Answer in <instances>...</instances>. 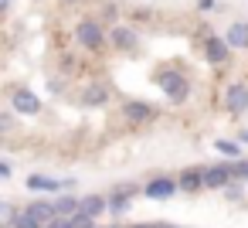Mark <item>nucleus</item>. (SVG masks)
I'll list each match as a JSON object with an SVG mask.
<instances>
[{"mask_svg": "<svg viewBox=\"0 0 248 228\" xmlns=\"http://www.w3.org/2000/svg\"><path fill=\"white\" fill-rule=\"evenodd\" d=\"M231 174H234V177H248V160H238V163L231 167Z\"/></svg>", "mask_w": 248, "mask_h": 228, "instance_id": "obj_18", "label": "nucleus"}, {"mask_svg": "<svg viewBox=\"0 0 248 228\" xmlns=\"http://www.w3.org/2000/svg\"><path fill=\"white\" fill-rule=\"evenodd\" d=\"M177 184H180V191H197V187H204V170L201 167H187Z\"/></svg>", "mask_w": 248, "mask_h": 228, "instance_id": "obj_10", "label": "nucleus"}, {"mask_svg": "<svg viewBox=\"0 0 248 228\" xmlns=\"http://www.w3.org/2000/svg\"><path fill=\"white\" fill-rule=\"evenodd\" d=\"M55 204V214L58 218H75L78 211H82V197H72V194H65V197H58V201H51Z\"/></svg>", "mask_w": 248, "mask_h": 228, "instance_id": "obj_9", "label": "nucleus"}, {"mask_svg": "<svg viewBox=\"0 0 248 228\" xmlns=\"http://www.w3.org/2000/svg\"><path fill=\"white\" fill-rule=\"evenodd\" d=\"M4 4H11V0H4Z\"/></svg>", "mask_w": 248, "mask_h": 228, "instance_id": "obj_27", "label": "nucleus"}, {"mask_svg": "<svg viewBox=\"0 0 248 228\" xmlns=\"http://www.w3.org/2000/svg\"><path fill=\"white\" fill-rule=\"evenodd\" d=\"M228 48H231V45H228L224 38H207V41H204V55H207L211 65H224V62H228Z\"/></svg>", "mask_w": 248, "mask_h": 228, "instance_id": "obj_5", "label": "nucleus"}, {"mask_svg": "<svg viewBox=\"0 0 248 228\" xmlns=\"http://www.w3.org/2000/svg\"><path fill=\"white\" fill-rule=\"evenodd\" d=\"M224 106H228L231 113H245V109H248V85H231V89L224 92Z\"/></svg>", "mask_w": 248, "mask_h": 228, "instance_id": "obj_6", "label": "nucleus"}, {"mask_svg": "<svg viewBox=\"0 0 248 228\" xmlns=\"http://www.w3.org/2000/svg\"><path fill=\"white\" fill-rule=\"evenodd\" d=\"M28 187L31 191H62V187H72V180H55V177H28Z\"/></svg>", "mask_w": 248, "mask_h": 228, "instance_id": "obj_11", "label": "nucleus"}, {"mask_svg": "<svg viewBox=\"0 0 248 228\" xmlns=\"http://www.w3.org/2000/svg\"><path fill=\"white\" fill-rule=\"evenodd\" d=\"M231 167H207L204 170V187H231Z\"/></svg>", "mask_w": 248, "mask_h": 228, "instance_id": "obj_7", "label": "nucleus"}, {"mask_svg": "<svg viewBox=\"0 0 248 228\" xmlns=\"http://www.w3.org/2000/svg\"><path fill=\"white\" fill-rule=\"evenodd\" d=\"M75 38H78V45H82V48H92V51L106 45V31H102L95 21H82V24L75 28Z\"/></svg>", "mask_w": 248, "mask_h": 228, "instance_id": "obj_2", "label": "nucleus"}, {"mask_svg": "<svg viewBox=\"0 0 248 228\" xmlns=\"http://www.w3.org/2000/svg\"><path fill=\"white\" fill-rule=\"evenodd\" d=\"M133 228H160V225H133Z\"/></svg>", "mask_w": 248, "mask_h": 228, "instance_id": "obj_23", "label": "nucleus"}, {"mask_svg": "<svg viewBox=\"0 0 248 228\" xmlns=\"http://www.w3.org/2000/svg\"><path fill=\"white\" fill-rule=\"evenodd\" d=\"M238 136H241V143H248V130H241V133H238Z\"/></svg>", "mask_w": 248, "mask_h": 228, "instance_id": "obj_22", "label": "nucleus"}, {"mask_svg": "<svg viewBox=\"0 0 248 228\" xmlns=\"http://www.w3.org/2000/svg\"><path fill=\"white\" fill-rule=\"evenodd\" d=\"M177 187H180V184L170 180V177H153V180L146 184V197H153V201H167V197H173Z\"/></svg>", "mask_w": 248, "mask_h": 228, "instance_id": "obj_4", "label": "nucleus"}, {"mask_svg": "<svg viewBox=\"0 0 248 228\" xmlns=\"http://www.w3.org/2000/svg\"><path fill=\"white\" fill-rule=\"evenodd\" d=\"M48 228H75V221H72V218H55Z\"/></svg>", "mask_w": 248, "mask_h": 228, "instance_id": "obj_19", "label": "nucleus"}, {"mask_svg": "<svg viewBox=\"0 0 248 228\" xmlns=\"http://www.w3.org/2000/svg\"><path fill=\"white\" fill-rule=\"evenodd\" d=\"M11 106H14L17 113H24V116H38V113H41V99H38L34 92H28V89L11 92Z\"/></svg>", "mask_w": 248, "mask_h": 228, "instance_id": "obj_3", "label": "nucleus"}, {"mask_svg": "<svg viewBox=\"0 0 248 228\" xmlns=\"http://www.w3.org/2000/svg\"><path fill=\"white\" fill-rule=\"evenodd\" d=\"M0 177H4V180L11 177V163H7V160H0Z\"/></svg>", "mask_w": 248, "mask_h": 228, "instance_id": "obj_20", "label": "nucleus"}, {"mask_svg": "<svg viewBox=\"0 0 248 228\" xmlns=\"http://www.w3.org/2000/svg\"><path fill=\"white\" fill-rule=\"evenodd\" d=\"M160 228H177V225H160Z\"/></svg>", "mask_w": 248, "mask_h": 228, "instance_id": "obj_24", "label": "nucleus"}, {"mask_svg": "<svg viewBox=\"0 0 248 228\" xmlns=\"http://www.w3.org/2000/svg\"><path fill=\"white\" fill-rule=\"evenodd\" d=\"M197 7L201 11H214V0H197Z\"/></svg>", "mask_w": 248, "mask_h": 228, "instance_id": "obj_21", "label": "nucleus"}, {"mask_svg": "<svg viewBox=\"0 0 248 228\" xmlns=\"http://www.w3.org/2000/svg\"><path fill=\"white\" fill-rule=\"evenodd\" d=\"M123 116L133 119V123H146V119H153L156 113H153V106H146V102H126V106H123Z\"/></svg>", "mask_w": 248, "mask_h": 228, "instance_id": "obj_8", "label": "nucleus"}, {"mask_svg": "<svg viewBox=\"0 0 248 228\" xmlns=\"http://www.w3.org/2000/svg\"><path fill=\"white\" fill-rule=\"evenodd\" d=\"M156 85L167 92V99L170 102H187V92H190V85H187V79L180 75V72H163V75H156Z\"/></svg>", "mask_w": 248, "mask_h": 228, "instance_id": "obj_1", "label": "nucleus"}, {"mask_svg": "<svg viewBox=\"0 0 248 228\" xmlns=\"http://www.w3.org/2000/svg\"><path fill=\"white\" fill-rule=\"evenodd\" d=\"M214 147H217V153H224V157H231V160H234V157H241V147H238V143H231V140H217Z\"/></svg>", "mask_w": 248, "mask_h": 228, "instance_id": "obj_16", "label": "nucleus"}, {"mask_svg": "<svg viewBox=\"0 0 248 228\" xmlns=\"http://www.w3.org/2000/svg\"><path fill=\"white\" fill-rule=\"evenodd\" d=\"M106 208H109V201H106V197H99V194L82 197V214H89V218H99Z\"/></svg>", "mask_w": 248, "mask_h": 228, "instance_id": "obj_13", "label": "nucleus"}, {"mask_svg": "<svg viewBox=\"0 0 248 228\" xmlns=\"http://www.w3.org/2000/svg\"><path fill=\"white\" fill-rule=\"evenodd\" d=\"M126 208H129V194H119V191H116V194L109 197V211H116V214H123Z\"/></svg>", "mask_w": 248, "mask_h": 228, "instance_id": "obj_17", "label": "nucleus"}, {"mask_svg": "<svg viewBox=\"0 0 248 228\" xmlns=\"http://www.w3.org/2000/svg\"><path fill=\"white\" fill-rule=\"evenodd\" d=\"M65 4H75V0H65Z\"/></svg>", "mask_w": 248, "mask_h": 228, "instance_id": "obj_25", "label": "nucleus"}, {"mask_svg": "<svg viewBox=\"0 0 248 228\" xmlns=\"http://www.w3.org/2000/svg\"><path fill=\"white\" fill-rule=\"evenodd\" d=\"M109 45H116V48H133L136 45V31H129V28H112L109 31Z\"/></svg>", "mask_w": 248, "mask_h": 228, "instance_id": "obj_12", "label": "nucleus"}, {"mask_svg": "<svg viewBox=\"0 0 248 228\" xmlns=\"http://www.w3.org/2000/svg\"><path fill=\"white\" fill-rule=\"evenodd\" d=\"M109 99V92L102 89V85H89L85 92H82V106H102Z\"/></svg>", "mask_w": 248, "mask_h": 228, "instance_id": "obj_15", "label": "nucleus"}, {"mask_svg": "<svg viewBox=\"0 0 248 228\" xmlns=\"http://www.w3.org/2000/svg\"><path fill=\"white\" fill-rule=\"evenodd\" d=\"M109 228H119V225H109Z\"/></svg>", "mask_w": 248, "mask_h": 228, "instance_id": "obj_26", "label": "nucleus"}, {"mask_svg": "<svg viewBox=\"0 0 248 228\" xmlns=\"http://www.w3.org/2000/svg\"><path fill=\"white\" fill-rule=\"evenodd\" d=\"M224 41L231 48H248V24H231L228 34H224Z\"/></svg>", "mask_w": 248, "mask_h": 228, "instance_id": "obj_14", "label": "nucleus"}]
</instances>
